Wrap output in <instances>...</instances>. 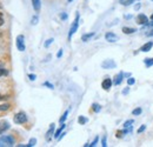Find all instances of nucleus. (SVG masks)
Masks as SVG:
<instances>
[{"label": "nucleus", "instance_id": "obj_48", "mask_svg": "<svg viewBox=\"0 0 153 147\" xmlns=\"http://www.w3.org/2000/svg\"><path fill=\"white\" fill-rule=\"evenodd\" d=\"M152 1H153V0H152Z\"/></svg>", "mask_w": 153, "mask_h": 147}, {"label": "nucleus", "instance_id": "obj_20", "mask_svg": "<svg viewBox=\"0 0 153 147\" xmlns=\"http://www.w3.org/2000/svg\"><path fill=\"white\" fill-rule=\"evenodd\" d=\"M144 64L146 65V67L153 66V58H146V59L144 60Z\"/></svg>", "mask_w": 153, "mask_h": 147}, {"label": "nucleus", "instance_id": "obj_10", "mask_svg": "<svg viewBox=\"0 0 153 147\" xmlns=\"http://www.w3.org/2000/svg\"><path fill=\"white\" fill-rule=\"evenodd\" d=\"M54 129H56V125L54 124H51L50 128L46 133V141H51L52 139V135H54Z\"/></svg>", "mask_w": 153, "mask_h": 147}, {"label": "nucleus", "instance_id": "obj_24", "mask_svg": "<svg viewBox=\"0 0 153 147\" xmlns=\"http://www.w3.org/2000/svg\"><path fill=\"white\" fill-rule=\"evenodd\" d=\"M36 144H37V139H36V138H32V139L30 140V143L27 144V147H33V146H36Z\"/></svg>", "mask_w": 153, "mask_h": 147}, {"label": "nucleus", "instance_id": "obj_33", "mask_svg": "<svg viewBox=\"0 0 153 147\" xmlns=\"http://www.w3.org/2000/svg\"><path fill=\"white\" fill-rule=\"evenodd\" d=\"M106 139H107V138H106V135H105V137H102V139H101V146H102V147H106V146H107Z\"/></svg>", "mask_w": 153, "mask_h": 147}, {"label": "nucleus", "instance_id": "obj_45", "mask_svg": "<svg viewBox=\"0 0 153 147\" xmlns=\"http://www.w3.org/2000/svg\"><path fill=\"white\" fill-rule=\"evenodd\" d=\"M146 26H153V20H152V21H151V22H149V24H147Z\"/></svg>", "mask_w": 153, "mask_h": 147}, {"label": "nucleus", "instance_id": "obj_29", "mask_svg": "<svg viewBox=\"0 0 153 147\" xmlns=\"http://www.w3.org/2000/svg\"><path fill=\"white\" fill-rule=\"evenodd\" d=\"M133 122H134V120H132V119H131V120H127V121L124 124V128H127V127H130V126H131Z\"/></svg>", "mask_w": 153, "mask_h": 147}, {"label": "nucleus", "instance_id": "obj_47", "mask_svg": "<svg viewBox=\"0 0 153 147\" xmlns=\"http://www.w3.org/2000/svg\"><path fill=\"white\" fill-rule=\"evenodd\" d=\"M151 19H152V20H153V14H152V16H151Z\"/></svg>", "mask_w": 153, "mask_h": 147}, {"label": "nucleus", "instance_id": "obj_36", "mask_svg": "<svg viewBox=\"0 0 153 147\" xmlns=\"http://www.w3.org/2000/svg\"><path fill=\"white\" fill-rule=\"evenodd\" d=\"M28 78H30L31 81H34V80L37 79V75H36V74H28Z\"/></svg>", "mask_w": 153, "mask_h": 147}, {"label": "nucleus", "instance_id": "obj_43", "mask_svg": "<svg viewBox=\"0 0 153 147\" xmlns=\"http://www.w3.org/2000/svg\"><path fill=\"white\" fill-rule=\"evenodd\" d=\"M147 37H153V28L149 32V33H147Z\"/></svg>", "mask_w": 153, "mask_h": 147}, {"label": "nucleus", "instance_id": "obj_32", "mask_svg": "<svg viewBox=\"0 0 153 147\" xmlns=\"http://www.w3.org/2000/svg\"><path fill=\"white\" fill-rule=\"evenodd\" d=\"M44 86H46V87H48V88H51V90L54 88V86H53L51 82H48V81H45V82H44Z\"/></svg>", "mask_w": 153, "mask_h": 147}, {"label": "nucleus", "instance_id": "obj_23", "mask_svg": "<svg viewBox=\"0 0 153 147\" xmlns=\"http://www.w3.org/2000/svg\"><path fill=\"white\" fill-rule=\"evenodd\" d=\"M125 134H126V133H125V132H124V129H123V131H118V132L115 133V137H117L118 139H121Z\"/></svg>", "mask_w": 153, "mask_h": 147}, {"label": "nucleus", "instance_id": "obj_3", "mask_svg": "<svg viewBox=\"0 0 153 147\" xmlns=\"http://www.w3.org/2000/svg\"><path fill=\"white\" fill-rule=\"evenodd\" d=\"M79 19H80V16H79V13H76V19L73 20V22H72V25H71V28H70V32H68V40H71L72 36L78 31V27H79Z\"/></svg>", "mask_w": 153, "mask_h": 147}, {"label": "nucleus", "instance_id": "obj_30", "mask_svg": "<svg viewBox=\"0 0 153 147\" xmlns=\"http://www.w3.org/2000/svg\"><path fill=\"white\" fill-rule=\"evenodd\" d=\"M134 84H135V79L130 76V78L127 79V85H128V86H132V85H134Z\"/></svg>", "mask_w": 153, "mask_h": 147}, {"label": "nucleus", "instance_id": "obj_38", "mask_svg": "<svg viewBox=\"0 0 153 147\" xmlns=\"http://www.w3.org/2000/svg\"><path fill=\"white\" fill-rule=\"evenodd\" d=\"M145 129H146V125H141V126H140V128L138 129V133H143Z\"/></svg>", "mask_w": 153, "mask_h": 147}, {"label": "nucleus", "instance_id": "obj_16", "mask_svg": "<svg viewBox=\"0 0 153 147\" xmlns=\"http://www.w3.org/2000/svg\"><path fill=\"white\" fill-rule=\"evenodd\" d=\"M125 34H133L134 32H137V30L135 28H132V27H123V30H121Z\"/></svg>", "mask_w": 153, "mask_h": 147}, {"label": "nucleus", "instance_id": "obj_34", "mask_svg": "<svg viewBox=\"0 0 153 147\" xmlns=\"http://www.w3.org/2000/svg\"><path fill=\"white\" fill-rule=\"evenodd\" d=\"M67 17H68V16H67V13H65V12H62V13L60 14V19H61V20H66Z\"/></svg>", "mask_w": 153, "mask_h": 147}, {"label": "nucleus", "instance_id": "obj_17", "mask_svg": "<svg viewBox=\"0 0 153 147\" xmlns=\"http://www.w3.org/2000/svg\"><path fill=\"white\" fill-rule=\"evenodd\" d=\"M78 122H79L80 125H85V124L88 122V119H87L86 117H84V115H80V117L78 118Z\"/></svg>", "mask_w": 153, "mask_h": 147}, {"label": "nucleus", "instance_id": "obj_2", "mask_svg": "<svg viewBox=\"0 0 153 147\" xmlns=\"http://www.w3.org/2000/svg\"><path fill=\"white\" fill-rule=\"evenodd\" d=\"M27 114L25 113V112H22V111H20L18 113H16V115L13 117V121H14V124H18V125H24V124H26L27 122Z\"/></svg>", "mask_w": 153, "mask_h": 147}, {"label": "nucleus", "instance_id": "obj_7", "mask_svg": "<svg viewBox=\"0 0 153 147\" xmlns=\"http://www.w3.org/2000/svg\"><path fill=\"white\" fill-rule=\"evenodd\" d=\"M105 39H106V41H108V42H117L118 41V36L113 33V32H107L106 34H105Z\"/></svg>", "mask_w": 153, "mask_h": 147}, {"label": "nucleus", "instance_id": "obj_37", "mask_svg": "<svg viewBox=\"0 0 153 147\" xmlns=\"http://www.w3.org/2000/svg\"><path fill=\"white\" fill-rule=\"evenodd\" d=\"M8 99V95H2V94H0V101H6Z\"/></svg>", "mask_w": 153, "mask_h": 147}, {"label": "nucleus", "instance_id": "obj_42", "mask_svg": "<svg viewBox=\"0 0 153 147\" xmlns=\"http://www.w3.org/2000/svg\"><path fill=\"white\" fill-rule=\"evenodd\" d=\"M124 18L125 19H132V16H131V14H125V16H124Z\"/></svg>", "mask_w": 153, "mask_h": 147}, {"label": "nucleus", "instance_id": "obj_14", "mask_svg": "<svg viewBox=\"0 0 153 147\" xmlns=\"http://www.w3.org/2000/svg\"><path fill=\"white\" fill-rule=\"evenodd\" d=\"M32 6L36 12H39L41 8V0H32Z\"/></svg>", "mask_w": 153, "mask_h": 147}, {"label": "nucleus", "instance_id": "obj_27", "mask_svg": "<svg viewBox=\"0 0 153 147\" xmlns=\"http://www.w3.org/2000/svg\"><path fill=\"white\" fill-rule=\"evenodd\" d=\"M10 110V105L8 104H4V105H0V111H8Z\"/></svg>", "mask_w": 153, "mask_h": 147}, {"label": "nucleus", "instance_id": "obj_4", "mask_svg": "<svg viewBox=\"0 0 153 147\" xmlns=\"http://www.w3.org/2000/svg\"><path fill=\"white\" fill-rule=\"evenodd\" d=\"M16 45L19 52H24L26 50V45H25V37L22 34H19L16 38Z\"/></svg>", "mask_w": 153, "mask_h": 147}, {"label": "nucleus", "instance_id": "obj_11", "mask_svg": "<svg viewBox=\"0 0 153 147\" xmlns=\"http://www.w3.org/2000/svg\"><path fill=\"white\" fill-rule=\"evenodd\" d=\"M123 79H124V73L123 72H120L119 74H117L114 76V80H113V84H114L115 86H119L121 82H123Z\"/></svg>", "mask_w": 153, "mask_h": 147}, {"label": "nucleus", "instance_id": "obj_1", "mask_svg": "<svg viewBox=\"0 0 153 147\" xmlns=\"http://www.w3.org/2000/svg\"><path fill=\"white\" fill-rule=\"evenodd\" d=\"M16 144L12 135H0V147H11Z\"/></svg>", "mask_w": 153, "mask_h": 147}, {"label": "nucleus", "instance_id": "obj_46", "mask_svg": "<svg viewBox=\"0 0 153 147\" xmlns=\"http://www.w3.org/2000/svg\"><path fill=\"white\" fill-rule=\"evenodd\" d=\"M67 1H68V2H72V1H73V0H67Z\"/></svg>", "mask_w": 153, "mask_h": 147}, {"label": "nucleus", "instance_id": "obj_8", "mask_svg": "<svg viewBox=\"0 0 153 147\" xmlns=\"http://www.w3.org/2000/svg\"><path fill=\"white\" fill-rule=\"evenodd\" d=\"M112 85H113V81H112L110 78H106V79L101 82V87H102L105 91H110V88L112 87Z\"/></svg>", "mask_w": 153, "mask_h": 147}, {"label": "nucleus", "instance_id": "obj_9", "mask_svg": "<svg viewBox=\"0 0 153 147\" xmlns=\"http://www.w3.org/2000/svg\"><path fill=\"white\" fill-rule=\"evenodd\" d=\"M10 128H11V125H10L8 121L4 120V121L0 122V134H4L6 131H8Z\"/></svg>", "mask_w": 153, "mask_h": 147}, {"label": "nucleus", "instance_id": "obj_28", "mask_svg": "<svg viewBox=\"0 0 153 147\" xmlns=\"http://www.w3.org/2000/svg\"><path fill=\"white\" fill-rule=\"evenodd\" d=\"M38 21H39L38 16H34V17H32V19H31V24H32V25H37Z\"/></svg>", "mask_w": 153, "mask_h": 147}, {"label": "nucleus", "instance_id": "obj_31", "mask_svg": "<svg viewBox=\"0 0 153 147\" xmlns=\"http://www.w3.org/2000/svg\"><path fill=\"white\" fill-rule=\"evenodd\" d=\"M98 141H99V137H96V138H94V140H93V141L90 144V146H88V147H94L97 144H98Z\"/></svg>", "mask_w": 153, "mask_h": 147}, {"label": "nucleus", "instance_id": "obj_6", "mask_svg": "<svg viewBox=\"0 0 153 147\" xmlns=\"http://www.w3.org/2000/svg\"><path fill=\"white\" fill-rule=\"evenodd\" d=\"M135 21H137V24H138V25L144 26V25H147V24H149V18H147V16H145V14L140 13V14H138V16H137Z\"/></svg>", "mask_w": 153, "mask_h": 147}, {"label": "nucleus", "instance_id": "obj_13", "mask_svg": "<svg viewBox=\"0 0 153 147\" xmlns=\"http://www.w3.org/2000/svg\"><path fill=\"white\" fill-rule=\"evenodd\" d=\"M65 128H66V125H65V122H62V124L60 125V127L54 132V135H53V137H54V139H58V138H59V135L62 133V131H64Z\"/></svg>", "mask_w": 153, "mask_h": 147}, {"label": "nucleus", "instance_id": "obj_21", "mask_svg": "<svg viewBox=\"0 0 153 147\" xmlns=\"http://www.w3.org/2000/svg\"><path fill=\"white\" fill-rule=\"evenodd\" d=\"M92 111L96 112V113H99V112L101 111V106H100L99 104L94 102V104H92Z\"/></svg>", "mask_w": 153, "mask_h": 147}, {"label": "nucleus", "instance_id": "obj_35", "mask_svg": "<svg viewBox=\"0 0 153 147\" xmlns=\"http://www.w3.org/2000/svg\"><path fill=\"white\" fill-rule=\"evenodd\" d=\"M4 22H5V19H4V14L0 12V26H2L4 25Z\"/></svg>", "mask_w": 153, "mask_h": 147}, {"label": "nucleus", "instance_id": "obj_19", "mask_svg": "<svg viewBox=\"0 0 153 147\" xmlns=\"http://www.w3.org/2000/svg\"><path fill=\"white\" fill-rule=\"evenodd\" d=\"M8 75V70H6L2 65H0V76H7Z\"/></svg>", "mask_w": 153, "mask_h": 147}, {"label": "nucleus", "instance_id": "obj_12", "mask_svg": "<svg viewBox=\"0 0 153 147\" xmlns=\"http://www.w3.org/2000/svg\"><path fill=\"white\" fill-rule=\"evenodd\" d=\"M152 47H153V42L152 41H149V42L144 44V45L140 47V51H141V52H149V51H151Z\"/></svg>", "mask_w": 153, "mask_h": 147}, {"label": "nucleus", "instance_id": "obj_44", "mask_svg": "<svg viewBox=\"0 0 153 147\" xmlns=\"http://www.w3.org/2000/svg\"><path fill=\"white\" fill-rule=\"evenodd\" d=\"M124 76H126V78H130V76H131V73H124Z\"/></svg>", "mask_w": 153, "mask_h": 147}, {"label": "nucleus", "instance_id": "obj_40", "mask_svg": "<svg viewBox=\"0 0 153 147\" xmlns=\"http://www.w3.org/2000/svg\"><path fill=\"white\" fill-rule=\"evenodd\" d=\"M128 92H130V88H128V86H127V87H126V88L123 91V94H124V95H126V94H127Z\"/></svg>", "mask_w": 153, "mask_h": 147}, {"label": "nucleus", "instance_id": "obj_15", "mask_svg": "<svg viewBox=\"0 0 153 147\" xmlns=\"http://www.w3.org/2000/svg\"><path fill=\"white\" fill-rule=\"evenodd\" d=\"M96 36V33L94 32H91V33H86V34H84L82 37H81V41H84V42H87L90 39H92V38Z\"/></svg>", "mask_w": 153, "mask_h": 147}, {"label": "nucleus", "instance_id": "obj_39", "mask_svg": "<svg viewBox=\"0 0 153 147\" xmlns=\"http://www.w3.org/2000/svg\"><path fill=\"white\" fill-rule=\"evenodd\" d=\"M61 55H62V50H59L57 53V58L59 59V58H61Z\"/></svg>", "mask_w": 153, "mask_h": 147}, {"label": "nucleus", "instance_id": "obj_18", "mask_svg": "<svg viewBox=\"0 0 153 147\" xmlns=\"http://www.w3.org/2000/svg\"><path fill=\"white\" fill-rule=\"evenodd\" d=\"M68 113H70V111H68V110L64 112V114H62V115L60 117V119H59V122H60V124H62V122H65V121H66V119H67V115H68Z\"/></svg>", "mask_w": 153, "mask_h": 147}, {"label": "nucleus", "instance_id": "obj_41", "mask_svg": "<svg viewBox=\"0 0 153 147\" xmlns=\"http://www.w3.org/2000/svg\"><path fill=\"white\" fill-rule=\"evenodd\" d=\"M140 7H141V5H140V4H137V5L134 6V10H135V11H138Z\"/></svg>", "mask_w": 153, "mask_h": 147}, {"label": "nucleus", "instance_id": "obj_22", "mask_svg": "<svg viewBox=\"0 0 153 147\" xmlns=\"http://www.w3.org/2000/svg\"><path fill=\"white\" fill-rule=\"evenodd\" d=\"M134 2V0H120V4L124 6H130Z\"/></svg>", "mask_w": 153, "mask_h": 147}, {"label": "nucleus", "instance_id": "obj_26", "mask_svg": "<svg viewBox=\"0 0 153 147\" xmlns=\"http://www.w3.org/2000/svg\"><path fill=\"white\" fill-rule=\"evenodd\" d=\"M141 112H143V110H141L140 107H138V108H134V110L132 111V114H133V115H139V114H141Z\"/></svg>", "mask_w": 153, "mask_h": 147}, {"label": "nucleus", "instance_id": "obj_25", "mask_svg": "<svg viewBox=\"0 0 153 147\" xmlns=\"http://www.w3.org/2000/svg\"><path fill=\"white\" fill-rule=\"evenodd\" d=\"M53 41H54V39H53V38H50V39H47V40H46V42L44 44V46L47 48V47H50V45H51Z\"/></svg>", "mask_w": 153, "mask_h": 147}, {"label": "nucleus", "instance_id": "obj_5", "mask_svg": "<svg viewBox=\"0 0 153 147\" xmlns=\"http://www.w3.org/2000/svg\"><path fill=\"white\" fill-rule=\"evenodd\" d=\"M101 67H102L104 70H112V68H115V67H117V64H115L114 60H112V59H108V60H105V61H102V64H101Z\"/></svg>", "mask_w": 153, "mask_h": 147}]
</instances>
